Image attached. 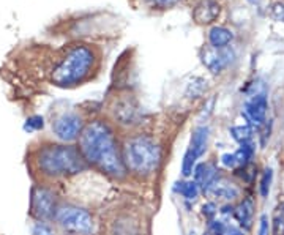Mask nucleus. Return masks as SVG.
<instances>
[{
    "label": "nucleus",
    "mask_w": 284,
    "mask_h": 235,
    "mask_svg": "<svg viewBox=\"0 0 284 235\" xmlns=\"http://www.w3.org/2000/svg\"><path fill=\"white\" fill-rule=\"evenodd\" d=\"M220 14V5L213 0H202V2L196 7L193 16L194 21L199 24H210L213 22Z\"/></svg>",
    "instance_id": "11"
},
{
    "label": "nucleus",
    "mask_w": 284,
    "mask_h": 235,
    "mask_svg": "<svg viewBox=\"0 0 284 235\" xmlns=\"http://www.w3.org/2000/svg\"><path fill=\"white\" fill-rule=\"evenodd\" d=\"M230 60H232V53L227 51L226 47H223V49L208 47L202 53V62L211 73L223 71Z\"/></svg>",
    "instance_id": "9"
},
{
    "label": "nucleus",
    "mask_w": 284,
    "mask_h": 235,
    "mask_svg": "<svg viewBox=\"0 0 284 235\" xmlns=\"http://www.w3.org/2000/svg\"><path fill=\"white\" fill-rule=\"evenodd\" d=\"M257 235H270V221L267 215H262L259 218V232Z\"/></svg>",
    "instance_id": "23"
},
{
    "label": "nucleus",
    "mask_w": 284,
    "mask_h": 235,
    "mask_svg": "<svg viewBox=\"0 0 284 235\" xmlns=\"http://www.w3.org/2000/svg\"><path fill=\"white\" fill-rule=\"evenodd\" d=\"M217 178H218V171L213 164L201 163L194 167V181L198 183V187L202 188L204 193L208 191V188L215 183Z\"/></svg>",
    "instance_id": "10"
},
{
    "label": "nucleus",
    "mask_w": 284,
    "mask_h": 235,
    "mask_svg": "<svg viewBox=\"0 0 284 235\" xmlns=\"http://www.w3.org/2000/svg\"><path fill=\"white\" fill-rule=\"evenodd\" d=\"M190 235H196V233H194V232H193V233H190Z\"/></svg>",
    "instance_id": "29"
},
{
    "label": "nucleus",
    "mask_w": 284,
    "mask_h": 235,
    "mask_svg": "<svg viewBox=\"0 0 284 235\" xmlns=\"http://www.w3.org/2000/svg\"><path fill=\"white\" fill-rule=\"evenodd\" d=\"M273 235H284V205H279L275 212Z\"/></svg>",
    "instance_id": "19"
},
{
    "label": "nucleus",
    "mask_w": 284,
    "mask_h": 235,
    "mask_svg": "<svg viewBox=\"0 0 284 235\" xmlns=\"http://www.w3.org/2000/svg\"><path fill=\"white\" fill-rule=\"evenodd\" d=\"M93 53L85 46H78L66 54V57L52 71V82L59 87H69L82 82L93 66Z\"/></svg>",
    "instance_id": "3"
},
{
    "label": "nucleus",
    "mask_w": 284,
    "mask_h": 235,
    "mask_svg": "<svg viewBox=\"0 0 284 235\" xmlns=\"http://www.w3.org/2000/svg\"><path fill=\"white\" fill-rule=\"evenodd\" d=\"M146 2L155 8H169V7L175 5L179 0H146Z\"/></svg>",
    "instance_id": "24"
},
{
    "label": "nucleus",
    "mask_w": 284,
    "mask_h": 235,
    "mask_svg": "<svg viewBox=\"0 0 284 235\" xmlns=\"http://www.w3.org/2000/svg\"><path fill=\"white\" fill-rule=\"evenodd\" d=\"M56 197L46 188H35L32 191V215L38 220H49L56 216Z\"/></svg>",
    "instance_id": "6"
},
{
    "label": "nucleus",
    "mask_w": 284,
    "mask_h": 235,
    "mask_svg": "<svg viewBox=\"0 0 284 235\" xmlns=\"http://www.w3.org/2000/svg\"><path fill=\"white\" fill-rule=\"evenodd\" d=\"M207 142H208V128L207 126H199L193 131L190 150L194 153V156L201 158L205 153Z\"/></svg>",
    "instance_id": "13"
},
{
    "label": "nucleus",
    "mask_w": 284,
    "mask_h": 235,
    "mask_svg": "<svg viewBox=\"0 0 284 235\" xmlns=\"http://www.w3.org/2000/svg\"><path fill=\"white\" fill-rule=\"evenodd\" d=\"M38 166L43 174L51 177H59L85 171L87 161L76 147L51 145L40 152Z\"/></svg>",
    "instance_id": "2"
},
{
    "label": "nucleus",
    "mask_w": 284,
    "mask_h": 235,
    "mask_svg": "<svg viewBox=\"0 0 284 235\" xmlns=\"http://www.w3.org/2000/svg\"><path fill=\"white\" fill-rule=\"evenodd\" d=\"M221 163L229 167V169H234V167H237V160H235V155L234 153H224L221 156Z\"/></svg>",
    "instance_id": "27"
},
{
    "label": "nucleus",
    "mask_w": 284,
    "mask_h": 235,
    "mask_svg": "<svg viewBox=\"0 0 284 235\" xmlns=\"http://www.w3.org/2000/svg\"><path fill=\"white\" fill-rule=\"evenodd\" d=\"M180 194L191 200V199H196L198 194H199V187L196 181H185V183H180V188H179Z\"/></svg>",
    "instance_id": "18"
},
{
    "label": "nucleus",
    "mask_w": 284,
    "mask_h": 235,
    "mask_svg": "<svg viewBox=\"0 0 284 235\" xmlns=\"http://www.w3.org/2000/svg\"><path fill=\"white\" fill-rule=\"evenodd\" d=\"M161 160L159 147L146 136H137L130 139L123 148V163L130 171L149 175L152 174Z\"/></svg>",
    "instance_id": "4"
},
{
    "label": "nucleus",
    "mask_w": 284,
    "mask_h": 235,
    "mask_svg": "<svg viewBox=\"0 0 284 235\" xmlns=\"http://www.w3.org/2000/svg\"><path fill=\"white\" fill-rule=\"evenodd\" d=\"M202 213H204V216H207V218L215 216V213H217V205L213 204V202H207V204L202 207Z\"/></svg>",
    "instance_id": "28"
},
{
    "label": "nucleus",
    "mask_w": 284,
    "mask_h": 235,
    "mask_svg": "<svg viewBox=\"0 0 284 235\" xmlns=\"http://www.w3.org/2000/svg\"><path fill=\"white\" fill-rule=\"evenodd\" d=\"M251 128L248 125H240V126H232L230 128V136H232L237 142L245 144L248 141H251Z\"/></svg>",
    "instance_id": "17"
},
{
    "label": "nucleus",
    "mask_w": 284,
    "mask_h": 235,
    "mask_svg": "<svg viewBox=\"0 0 284 235\" xmlns=\"http://www.w3.org/2000/svg\"><path fill=\"white\" fill-rule=\"evenodd\" d=\"M196 156H194V153L191 152V150L188 148L186 150V153H185V156H183V163H182V174L185 175V177H188V175H191L193 174V171H194V164H196Z\"/></svg>",
    "instance_id": "21"
},
{
    "label": "nucleus",
    "mask_w": 284,
    "mask_h": 235,
    "mask_svg": "<svg viewBox=\"0 0 284 235\" xmlns=\"http://www.w3.org/2000/svg\"><path fill=\"white\" fill-rule=\"evenodd\" d=\"M234 155H235V160H237V166L246 167L248 164H250V161L253 160L254 145L251 144V141H248V142L242 144V147L237 150V152H235Z\"/></svg>",
    "instance_id": "16"
},
{
    "label": "nucleus",
    "mask_w": 284,
    "mask_h": 235,
    "mask_svg": "<svg viewBox=\"0 0 284 235\" xmlns=\"http://www.w3.org/2000/svg\"><path fill=\"white\" fill-rule=\"evenodd\" d=\"M272 180H273V171L272 169H265L264 174H262V178H261V196L262 197H267L269 193H270V187H272Z\"/></svg>",
    "instance_id": "20"
},
{
    "label": "nucleus",
    "mask_w": 284,
    "mask_h": 235,
    "mask_svg": "<svg viewBox=\"0 0 284 235\" xmlns=\"http://www.w3.org/2000/svg\"><path fill=\"white\" fill-rule=\"evenodd\" d=\"M33 235H54V232H52V229L49 226H46L44 223H38L33 226V230H32Z\"/></svg>",
    "instance_id": "26"
},
{
    "label": "nucleus",
    "mask_w": 284,
    "mask_h": 235,
    "mask_svg": "<svg viewBox=\"0 0 284 235\" xmlns=\"http://www.w3.org/2000/svg\"><path fill=\"white\" fill-rule=\"evenodd\" d=\"M267 98L265 95H254L245 103V115L246 119L251 122L254 126H261L265 122V115H267Z\"/></svg>",
    "instance_id": "8"
},
{
    "label": "nucleus",
    "mask_w": 284,
    "mask_h": 235,
    "mask_svg": "<svg viewBox=\"0 0 284 235\" xmlns=\"http://www.w3.org/2000/svg\"><path fill=\"white\" fill-rule=\"evenodd\" d=\"M52 131L62 141H75L82 133V120L76 114H63L52 122Z\"/></svg>",
    "instance_id": "7"
},
{
    "label": "nucleus",
    "mask_w": 284,
    "mask_h": 235,
    "mask_svg": "<svg viewBox=\"0 0 284 235\" xmlns=\"http://www.w3.org/2000/svg\"><path fill=\"white\" fill-rule=\"evenodd\" d=\"M56 221L63 229L75 232V233H84L88 235L93 232V218L84 208L79 207H62L56 213Z\"/></svg>",
    "instance_id": "5"
},
{
    "label": "nucleus",
    "mask_w": 284,
    "mask_h": 235,
    "mask_svg": "<svg viewBox=\"0 0 284 235\" xmlns=\"http://www.w3.org/2000/svg\"><path fill=\"white\" fill-rule=\"evenodd\" d=\"M253 213H254V204L251 199H245L243 202L234 210V215L237 218V221L245 226V227H250L251 221H253Z\"/></svg>",
    "instance_id": "15"
},
{
    "label": "nucleus",
    "mask_w": 284,
    "mask_h": 235,
    "mask_svg": "<svg viewBox=\"0 0 284 235\" xmlns=\"http://www.w3.org/2000/svg\"><path fill=\"white\" fill-rule=\"evenodd\" d=\"M207 193L213 194L218 199H223V200H234L240 194V191H239V188L235 187V185L224 180V178H217L215 183L208 188Z\"/></svg>",
    "instance_id": "12"
},
{
    "label": "nucleus",
    "mask_w": 284,
    "mask_h": 235,
    "mask_svg": "<svg viewBox=\"0 0 284 235\" xmlns=\"http://www.w3.org/2000/svg\"><path fill=\"white\" fill-rule=\"evenodd\" d=\"M208 230L211 235H224L226 233V226L221 221H211L208 226Z\"/></svg>",
    "instance_id": "25"
},
{
    "label": "nucleus",
    "mask_w": 284,
    "mask_h": 235,
    "mask_svg": "<svg viewBox=\"0 0 284 235\" xmlns=\"http://www.w3.org/2000/svg\"><path fill=\"white\" fill-rule=\"evenodd\" d=\"M79 152L87 163L98 166L108 175L120 178L127 172V166L119 152L112 129L100 120L88 123L82 129Z\"/></svg>",
    "instance_id": "1"
},
{
    "label": "nucleus",
    "mask_w": 284,
    "mask_h": 235,
    "mask_svg": "<svg viewBox=\"0 0 284 235\" xmlns=\"http://www.w3.org/2000/svg\"><path fill=\"white\" fill-rule=\"evenodd\" d=\"M43 126H44L43 117H40V115H33V117H30V119L26 122L24 129H26V131H38V129H41Z\"/></svg>",
    "instance_id": "22"
},
{
    "label": "nucleus",
    "mask_w": 284,
    "mask_h": 235,
    "mask_svg": "<svg viewBox=\"0 0 284 235\" xmlns=\"http://www.w3.org/2000/svg\"><path fill=\"white\" fill-rule=\"evenodd\" d=\"M232 38H234L232 32L227 30L226 27H213L208 33V41H210L211 47H217V49L226 47L230 41H232Z\"/></svg>",
    "instance_id": "14"
}]
</instances>
